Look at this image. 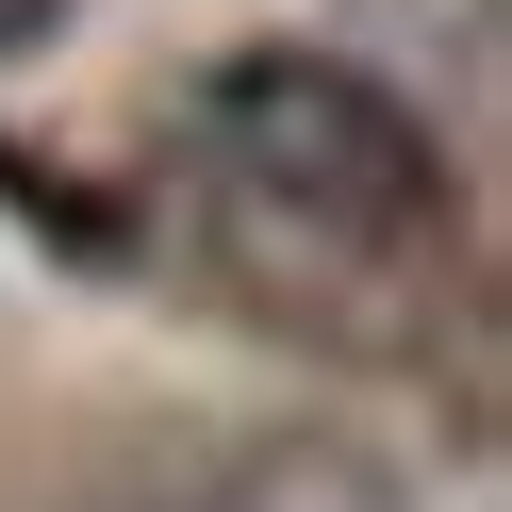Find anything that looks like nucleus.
Masks as SVG:
<instances>
[{"label": "nucleus", "mask_w": 512, "mask_h": 512, "mask_svg": "<svg viewBox=\"0 0 512 512\" xmlns=\"http://www.w3.org/2000/svg\"><path fill=\"white\" fill-rule=\"evenodd\" d=\"M199 149L248 232L331 248V265H413L446 248V133L347 50H232L199 67Z\"/></svg>", "instance_id": "obj_1"}, {"label": "nucleus", "mask_w": 512, "mask_h": 512, "mask_svg": "<svg viewBox=\"0 0 512 512\" xmlns=\"http://www.w3.org/2000/svg\"><path fill=\"white\" fill-rule=\"evenodd\" d=\"M67 34V0H0V67H17V50H50Z\"/></svg>", "instance_id": "obj_3"}, {"label": "nucleus", "mask_w": 512, "mask_h": 512, "mask_svg": "<svg viewBox=\"0 0 512 512\" xmlns=\"http://www.w3.org/2000/svg\"><path fill=\"white\" fill-rule=\"evenodd\" d=\"M215 512H413V496H397L380 463H347V446H265Z\"/></svg>", "instance_id": "obj_2"}]
</instances>
